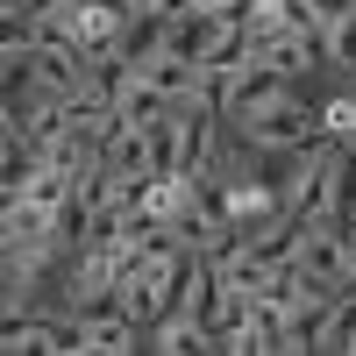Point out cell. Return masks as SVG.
I'll list each match as a JSON object with an SVG mask.
<instances>
[{"label": "cell", "mask_w": 356, "mask_h": 356, "mask_svg": "<svg viewBox=\"0 0 356 356\" xmlns=\"http://www.w3.org/2000/svg\"><path fill=\"white\" fill-rule=\"evenodd\" d=\"M321 129H328L335 143H356V93H335L328 107H321Z\"/></svg>", "instance_id": "8"}, {"label": "cell", "mask_w": 356, "mask_h": 356, "mask_svg": "<svg viewBox=\"0 0 356 356\" xmlns=\"http://www.w3.org/2000/svg\"><path fill=\"white\" fill-rule=\"evenodd\" d=\"M0 349H8V356H36V349H72V342H65V321H29V314H8V328H0Z\"/></svg>", "instance_id": "5"}, {"label": "cell", "mask_w": 356, "mask_h": 356, "mask_svg": "<svg viewBox=\"0 0 356 356\" xmlns=\"http://www.w3.org/2000/svg\"><path fill=\"white\" fill-rule=\"evenodd\" d=\"M65 129L93 136V143H107V136H114V79H107V72H93V79H86L79 93L65 100Z\"/></svg>", "instance_id": "4"}, {"label": "cell", "mask_w": 356, "mask_h": 356, "mask_svg": "<svg viewBox=\"0 0 356 356\" xmlns=\"http://www.w3.org/2000/svg\"><path fill=\"white\" fill-rule=\"evenodd\" d=\"M171 114V93H157L143 72H114V129H157Z\"/></svg>", "instance_id": "3"}, {"label": "cell", "mask_w": 356, "mask_h": 356, "mask_svg": "<svg viewBox=\"0 0 356 356\" xmlns=\"http://www.w3.org/2000/svg\"><path fill=\"white\" fill-rule=\"evenodd\" d=\"M285 93H292V79H285V72H271V65H243V72H235V86H228L221 122H235V129H243L250 114H264V107H271V100H285Z\"/></svg>", "instance_id": "2"}, {"label": "cell", "mask_w": 356, "mask_h": 356, "mask_svg": "<svg viewBox=\"0 0 356 356\" xmlns=\"http://www.w3.org/2000/svg\"><path fill=\"white\" fill-rule=\"evenodd\" d=\"M321 57H328L335 72H349V79H356V8H349V15H335L328 29H321Z\"/></svg>", "instance_id": "7"}, {"label": "cell", "mask_w": 356, "mask_h": 356, "mask_svg": "<svg viewBox=\"0 0 356 356\" xmlns=\"http://www.w3.org/2000/svg\"><path fill=\"white\" fill-rule=\"evenodd\" d=\"M143 214L164 221V228H178L193 214V178H150V186H143Z\"/></svg>", "instance_id": "6"}, {"label": "cell", "mask_w": 356, "mask_h": 356, "mask_svg": "<svg viewBox=\"0 0 356 356\" xmlns=\"http://www.w3.org/2000/svg\"><path fill=\"white\" fill-rule=\"evenodd\" d=\"M243 136H250V150H300V143H321L328 129H321V107H307V93L292 86L285 100H271L264 114H250Z\"/></svg>", "instance_id": "1"}, {"label": "cell", "mask_w": 356, "mask_h": 356, "mask_svg": "<svg viewBox=\"0 0 356 356\" xmlns=\"http://www.w3.org/2000/svg\"><path fill=\"white\" fill-rule=\"evenodd\" d=\"M314 8H321V22H335V15H349V8H356V0H314Z\"/></svg>", "instance_id": "9"}]
</instances>
